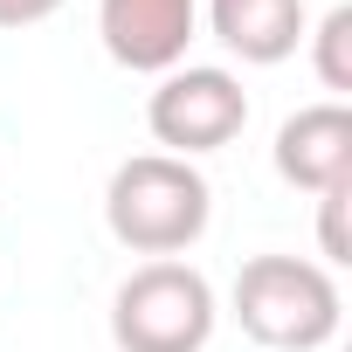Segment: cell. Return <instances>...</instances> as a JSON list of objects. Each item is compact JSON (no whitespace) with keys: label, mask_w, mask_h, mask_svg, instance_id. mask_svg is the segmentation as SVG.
<instances>
[{"label":"cell","mask_w":352,"mask_h":352,"mask_svg":"<svg viewBox=\"0 0 352 352\" xmlns=\"http://www.w3.org/2000/svg\"><path fill=\"white\" fill-rule=\"evenodd\" d=\"M214 194L194 173V159H173V152H138L111 173L104 187V221L131 256H180L208 235Z\"/></svg>","instance_id":"6da1fadb"},{"label":"cell","mask_w":352,"mask_h":352,"mask_svg":"<svg viewBox=\"0 0 352 352\" xmlns=\"http://www.w3.org/2000/svg\"><path fill=\"white\" fill-rule=\"evenodd\" d=\"M345 297L324 263L304 256H249L235 276V324L270 352H318L338 338Z\"/></svg>","instance_id":"7a4b0ae2"},{"label":"cell","mask_w":352,"mask_h":352,"mask_svg":"<svg viewBox=\"0 0 352 352\" xmlns=\"http://www.w3.org/2000/svg\"><path fill=\"white\" fill-rule=\"evenodd\" d=\"M214 283L194 263H138L111 297V338L118 352H201L214 338Z\"/></svg>","instance_id":"3957f363"},{"label":"cell","mask_w":352,"mask_h":352,"mask_svg":"<svg viewBox=\"0 0 352 352\" xmlns=\"http://www.w3.org/2000/svg\"><path fill=\"white\" fill-rule=\"evenodd\" d=\"M145 124L173 159H201L242 138L249 124V90L214 69V63H187V69H166L159 90L145 97Z\"/></svg>","instance_id":"277c9868"},{"label":"cell","mask_w":352,"mask_h":352,"mask_svg":"<svg viewBox=\"0 0 352 352\" xmlns=\"http://www.w3.org/2000/svg\"><path fill=\"white\" fill-rule=\"evenodd\" d=\"M194 28H201V0H97L104 56L118 69H131V76L180 69Z\"/></svg>","instance_id":"5b68a950"},{"label":"cell","mask_w":352,"mask_h":352,"mask_svg":"<svg viewBox=\"0 0 352 352\" xmlns=\"http://www.w3.org/2000/svg\"><path fill=\"white\" fill-rule=\"evenodd\" d=\"M276 173L304 194L345 187L352 180V111L331 97V104H311V111L283 118L276 124Z\"/></svg>","instance_id":"8992f818"},{"label":"cell","mask_w":352,"mask_h":352,"mask_svg":"<svg viewBox=\"0 0 352 352\" xmlns=\"http://www.w3.org/2000/svg\"><path fill=\"white\" fill-rule=\"evenodd\" d=\"M208 28L228 56L270 69L290 63L304 42V0H208Z\"/></svg>","instance_id":"52a82bcc"},{"label":"cell","mask_w":352,"mask_h":352,"mask_svg":"<svg viewBox=\"0 0 352 352\" xmlns=\"http://www.w3.org/2000/svg\"><path fill=\"white\" fill-rule=\"evenodd\" d=\"M311 56H318V83L324 90H352V8H331L318 21Z\"/></svg>","instance_id":"ba28073f"},{"label":"cell","mask_w":352,"mask_h":352,"mask_svg":"<svg viewBox=\"0 0 352 352\" xmlns=\"http://www.w3.org/2000/svg\"><path fill=\"white\" fill-rule=\"evenodd\" d=\"M345 208H352V180L318 194V256H324V263H352V242H345Z\"/></svg>","instance_id":"9c48e42d"},{"label":"cell","mask_w":352,"mask_h":352,"mask_svg":"<svg viewBox=\"0 0 352 352\" xmlns=\"http://www.w3.org/2000/svg\"><path fill=\"white\" fill-rule=\"evenodd\" d=\"M56 8H63V0H0V35H8V28H35Z\"/></svg>","instance_id":"30bf717a"}]
</instances>
